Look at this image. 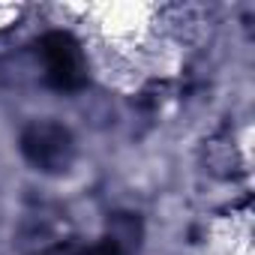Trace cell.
<instances>
[{
  "mask_svg": "<svg viewBox=\"0 0 255 255\" xmlns=\"http://www.w3.org/2000/svg\"><path fill=\"white\" fill-rule=\"evenodd\" d=\"M39 54L45 63V81L48 87L60 93H75L87 84V63L78 39L66 30H48L39 42Z\"/></svg>",
  "mask_w": 255,
  "mask_h": 255,
  "instance_id": "cell-2",
  "label": "cell"
},
{
  "mask_svg": "<svg viewBox=\"0 0 255 255\" xmlns=\"http://www.w3.org/2000/svg\"><path fill=\"white\" fill-rule=\"evenodd\" d=\"M24 159L39 168V171H48V174H60L72 165L75 159V141H72V132L66 129L63 123L57 120H33L27 129L21 132V141H18Z\"/></svg>",
  "mask_w": 255,
  "mask_h": 255,
  "instance_id": "cell-1",
  "label": "cell"
},
{
  "mask_svg": "<svg viewBox=\"0 0 255 255\" xmlns=\"http://www.w3.org/2000/svg\"><path fill=\"white\" fill-rule=\"evenodd\" d=\"M81 255H126V252H123V246H120V243H117V240H114V237L108 234V237H102L99 243L87 246V249H84Z\"/></svg>",
  "mask_w": 255,
  "mask_h": 255,
  "instance_id": "cell-3",
  "label": "cell"
}]
</instances>
